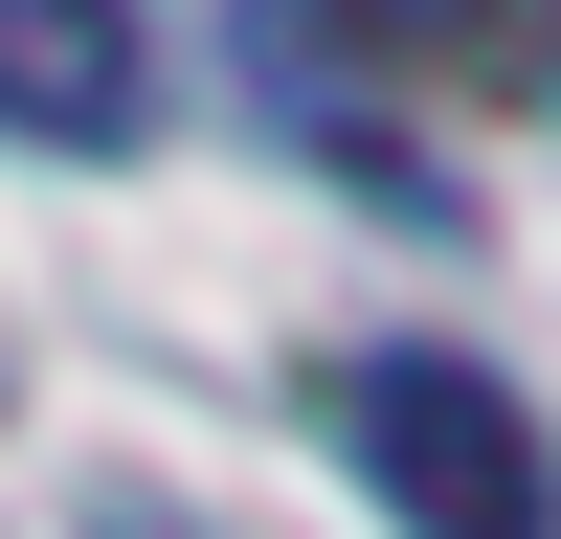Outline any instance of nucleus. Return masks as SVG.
Segmentation results:
<instances>
[{"mask_svg":"<svg viewBox=\"0 0 561 539\" xmlns=\"http://www.w3.org/2000/svg\"><path fill=\"white\" fill-rule=\"evenodd\" d=\"M337 449H359V494H382L404 539H561V449H539V404L494 382V359H449V337L337 359Z\"/></svg>","mask_w":561,"mask_h":539,"instance_id":"f257e3e1","label":"nucleus"},{"mask_svg":"<svg viewBox=\"0 0 561 539\" xmlns=\"http://www.w3.org/2000/svg\"><path fill=\"white\" fill-rule=\"evenodd\" d=\"M135 90H158L135 0H0V135H23V158H113Z\"/></svg>","mask_w":561,"mask_h":539,"instance_id":"f03ea898","label":"nucleus"},{"mask_svg":"<svg viewBox=\"0 0 561 539\" xmlns=\"http://www.w3.org/2000/svg\"><path fill=\"white\" fill-rule=\"evenodd\" d=\"M314 23H382V45H427V23H472V0H314Z\"/></svg>","mask_w":561,"mask_h":539,"instance_id":"7ed1b4c3","label":"nucleus"}]
</instances>
